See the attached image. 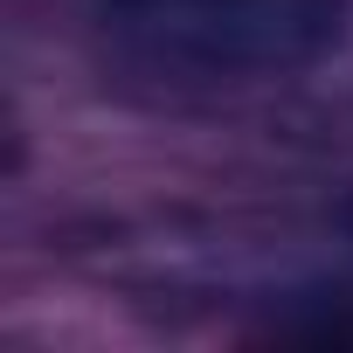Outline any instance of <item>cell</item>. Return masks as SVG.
I'll list each match as a JSON object with an SVG mask.
<instances>
[{
    "label": "cell",
    "instance_id": "cell-2",
    "mask_svg": "<svg viewBox=\"0 0 353 353\" xmlns=\"http://www.w3.org/2000/svg\"><path fill=\"white\" fill-rule=\"evenodd\" d=\"M346 229H353V201H346Z\"/></svg>",
    "mask_w": 353,
    "mask_h": 353
},
{
    "label": "cell",
    "instance_id": "cell-3",
    "mask_svg": "<svg viewBox=\"0 0 353 353\" xmlns=\"http://www.w3.org/2000/svg\"><path fill=\"white\" fill-rule=\"evenodd\" d=\"M104 8H111V0H104Z\"/></svg>",
    "mask_w": 353,
    "mask_h": 353
},
{
    "label": "cell",
    "instance_id": "cell-1",
    "mask_svg": "<svg viewBox=\"0 0 353 353\" xmlns=\"http://www.w3.org/2000/svg\"><path fill=\"white\" fill-rule=\"evenodd\" d=\"M353 0H111L118 35L201 83H250L312 70L346 35Z\"/></svg>",
    "mask_w": 353,
    "mask_h": 353
}]
</instances>
